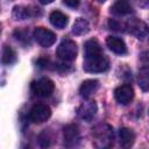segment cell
Segmentation results:
<instances>
[{
    "label": "cell",
    "mask_w": 149,
    "mask_h": 149,
    "mask_svg": "<svg viewBox=\"0 0 149 149\" xmlns=\"http://www.w3.org/2000/svg\"><path fill=\"white\" fill-rule=\"evenodd\" d=\"M114 142V133L108 123H99L92 129V144L95 149H111Z\"/></svg>",
    "instance_id": "6da1fadb"
},
{
    "label": "cell",
    "mask_w": 149,
    "mask_h": 149,
    "mask_svg": "<svg viewBox=\"0 0 149 149\" xmlns=\"http://www.w3.org/2000/svg\"><path fill=\"white\" fill-rule=\"evenodd\" d=\"M108 68H109V62H108V58L104 55V52L99 55L85 57L83 63V69L86 72H91V73L104 72Z\"/></svg>",
    "instance_id": "7a4b0ae2"
},
{
    "label": "cell",
    "mask_w": 149,
    "mask_h": 149,
    "mask_svg": "<svg viewBox=\"0 0 149 149\" xmlns=\"http://www.w3.org/2000/svg\"><path fill=\"white\" fill-rule=\"evenodd\" d=\"M57 56L63 59V61H73L76 57H77V54H78V47L74 41L72 40H63L58 48H57V51H56Z\"/></svg>",
    "instance_id": "3957f363"
},
{
    "label": "cell",
    "mask_w": 149,
    "mask_h": 149,
    "mask_svg": "<svg viewBox=\"0 0 149 149\" xmlns=\"http://www.w3.org/2000/svg\"><path fill=\"white\" fill-rule=\"evenodd\" d=\"M31 90L36 95L47 98L52 94V92L55 90V84L51 79L43 77V78H40L38 80H34L31 83Z\"/></svg>",
    "instance_id": "277c9868"
},
{
    "label": "cell",
    "mask_w": 149,
    "mask_h": 149,
    "mask_svg": "<svg viewBox=\"0 0 149 149\" xmlns=\"http://www.w3.org/2000/svg\"><path fill=\"white\" fill-rule=\"evenodd\" d=\"M33 37L43 48H49L56 42V34L44 27L35 28V30L33 33Z\"/></svg>",
    "instance_id": "5b68a950"
},
{
    "label": "cell",
    "mask_w": 149,
    "mask_h": 149,
    "mask_svg": "<svg viewBox=\"0 0 149 149\" xmlns=\"http://www.w3.org/2000/svg\"><path fill=\"white\" fill-rule=\"evenodd\" d=\"M51 116V109L44 104H36L29 111V119L34 123H43Z\"/></svg>",
    "instance_id": "8992f818"
},
{
    "label": "cell",
    "mask_w": 149,
    "mask_h": 149,
    "mask_svg": "<svg viewBox=\"0 0 149 149\" xmlns=\"http://www.w3.org/2000/svg\"><path fill=\"white\" fill-rule=\"evenodd\" d=\"M125 30H128L130 34L135 35L139 40H144L148 36V27L147 24L136 17L129 19L125 24Z\"/></svg>",
    "instance_id": "52a82bcc"
},
{
    "label": "cell",
    "mask_w": 149,
    "mask_h": 149,
    "mask_svg": "<svg viewBox=\"0 0 149 149\" xmlns=\"http://www.w3.org/2000/svg\"><path fill=\"white\" fill-rule=\"evenodd\" d=\"M80 139V133L79 128L74 123H69L63 128V140H64V146L65 147H74Z\"/></svg>",
    "instance_id": "ba28073f"
},
{
    "label": "cell",
    "mask_w": 149,
    "mask_h": 149,
    "mask_svg": "<svg viewBox=\"0 0 149 149\" xmlns=\"http://www.w3.org/2000/svg\"><path fill=\"white\" fill-rule=\"evenodd\" d=\"M97 112H98V106H97L95 101H93V100H87V101L81 102L77 109L78 116L81 120L87 121V122L93 120Z\"/></svg>",
    "instance_id": "9c48e42d"
},
{
    "label": "cell",
    "mask_w": 149,
    "mask_h": 149,
    "mask_svg": "<svg viewBox=\"0 0 149 149\" xmlns=\"http://www.w3.org/2000/svg\"><path fill=\"white\" fill-rule=\"evenodd\" d=\"M114 97L120 105H128L134 98V90L129 84L120 85L119 87L115 88Z\"/></svg>",
    "instance_id": "30bf717a"
},
{
    "label": "cell",
    "mask_w": 149,
    "mask_h": 149,
    "mask_svg": "<svg viewBox=\"0 0 149 149\" xmlns=\"http://www.w3.org/2000/svg\"><path fill=\"white\" fill-rule=\"evenodd\" d=\"M135 142V133L126 127L119 129V143L121 149H130Z\"/></svg>",
    "instance_id": "8fae6325"
},
{
    "label": "cell",
    "mask_w": 149,
    "mask_h": 149,
    "mask_svg": "<svg viewBox=\"0 0 149 149\" xmlns=\"http://www.w3.org/2000/svg\"><path fill=\"white\" fill-rule=\"evenodd\" d=\"M106 44H107L108 49L116 55H125L127 52V45L121 37L108 36L106 38Z\"/></svg>",
    "instance_id": "7c38bea8"
},
{
    "label": "cell",
    "mask_w": 149,
    "mask_h": 149,
    "mask_svg": "<svg viewBox=\"0 0 149 149\" xmlns=\"http://www.w3.org/2000/svg\"><path fill=\"white\" fill-rule=\"evenodd\" d=\"M98 88H99V81L97 79H86L81 83V85L79 87V93L83 98L87 99L93 93H95V91Z\"/></svg>",
    "instance_id": "4fadbf2b"
},
{
    "label": "cell",
    "mask_w": 149,
    "mask_h": 149,
    "mask_svg": "<svg viewBox=\"0 0 149 149\" xmlns=\"http://www.w3.org/2000/svg\"><path fill=\"white\" fill-rule=\"evenodd\" d=\"M132 12H133V7H132V5L128 1L119 0V1H115L111 6V13L114 14V15L122 16V15L130 14Z\"/></svg>",
    "instance_id": "5bb4252c"
},
{
    "label": "cell",
    "mask_w": 149,
    "mask_h": 149,
    "mask_svg": "<svg viewBox=\"0 0 149 149\" xmlns=\"http://www.w3.org/2000/svg\"><path fill=\"white\" fill-rule=\"evenodd\" d=\"M49 20H50V23L54 27L58 28V29L65 28L66 24H68V22H69L68 16L64 13H62L61 10H54V12H51V14L49 16Z\"/></svg>",
    "instance_id": "9a60e30c"
},
{
    "label": "cell",
    "mask_w": 149,
    "mask_h": 149,
    "mask_svg": "<svg viewBox=\"0 0 149 149\" xmlns=\"http://www.w3.org/2000/svg\"><path fill=\"white\" fill-rule=\"evenodd\" d=\"M101 47L98 43L97 40H88L85 42L84 44V55L85 57H90V56H94V55H99L101 54Z\"/></svg>",
    "instance_id": "2e32d148"
},
{
    "label": "cell",
    "mask_w": 149,
    "mask_h": 149,
    "mask_svg": "<svg viewBox=\"0 0 149 149\" xmlns=\"http://www.w3.org/2000/svg\"><path fill=\"white\" fill-rule=\"evenodd\" d=\"M88 30H90V24L87 20L84 17H78L72 26V33L74 35H84L88 33Z\"/></svg>",
    "instance_id": "e0dca14e"
},
{
    "label": "cell",
    "mask_w": 149,
    "mask_h": 149,
    "mask_svg": "<svg viewBox=\"0 0 149 149\" xmlns=\"http://www.w3.org/2000/svg\"><path fill=\"white\" fill-rule=\"evenodd\" d=\"M1 62L6 65H10L16 62V52L9 45H3L1 52Z\"/></svg>",
    "instance_id": "ac0fdd59"
},
{
    "label": "cell",
    "mask_w": 149,
    "mask_h": 149,
    "mask_svg": "<svg viewBox=\"0 0 149 149\" xmlns=\"http://www.w3.org/2000/svg\"><path fill=\"white\" fill-rule=\"evenodd\" d=\"M33 10L34 9H30V7H27V6H15L13 14L16 20H24V19H28L35 15Z\"/></svg>",
    "instance_id": "d6986e66"
},
{
    "label": "cell",
    "mask_w": 149,
    "mask_h": 149,
    "mask_svg": "<svg viewBox=\"0 0 149 149\" xmlns=\"http://www.w3.org/2000/svg\"><path fill=\"white\" fill-rule=\"evenodd\" d=\"M38 146L41 149H48L51 144H52V135L49 130H43L40 135H38Z\"/></svg>",
    "instance_id": "ffe728a7"
},
{
    "label": "cell",
    "mask_w": 149,
    "mask_h": 149,
    "mask_svg": "<svg viewBox=\"0 0 149 149\" xmlns=\"http://www.w3.org/2000/svg\"><path fill=\"white\" fill-rule=\"evenodd\" d=\"M139 85L143 91H148L149 79H148V68L144 65L139 73Z\"/></svg>",
    "instance_id": "44dd1931"
},
{
    "label": "cell",
    "mask_w": 149,
    "mask_h": 149,
    "mask_svg": "<svg viewBox=\"0 0 149 149\" xmlns=\"http://www.w3.org/2000/svg\"><path fill=\"white\" fill-rule=\"evenodd\" d=\"M108 27L113 30H116V31H125V24H122L121 22H119L114 19L108 20Z\"/></svg>",
    "instance_id": "7402d4cb"
},
{
    "label": "cell",
    "mask_w": 149,
    "mask_h": 149,
    "mask_svg": "<svg viewBox=\"0 0 149 149\" xmlns=\"http://www.w3.org/2000/svg\"><path fill=\"white\" fill-rule=\"evenodd\" d=\"M14 36L16 37L17 41H26V42H29V38H28V31H27V30L16 29V30L14 31Z\"/></svg>",
    "instance_id": "603a6c76"
},
{
    "label": "cell",
    "mask_w": 149,
    "mask_h": 149,
    "mask_svg": "<svg viewBox=\"0 0 149 149\" xmlns=\"http://www.w3.org/2000/svg\"><path fill=\"white\" fill-rule=\"evenodd\" d=\"M36 64H37L38 68L45 69V68L48 66V64H49V61H48V58H40V59H37Z\"/></svg>",
    "instance_id": "cb8c5ba5"
},
{
    "label": "cell",
    "mask_w": 149,
    "mask_h": 149,
    "mask_svg": "<svg viewBox=\"0 0 149 149\" xmlns=\"http://www.w3.org/2000/svg\"><path fill=\"white\" fill-rule=\"evenodd\" d=\"M63 3H64L65 6H68V7L74 8V7H77V6L79 5V1H77V0H76V1H74V0H73V1H68V0H64V1H63Z\"/></svg>",
    "instance_id": "d4e9b609"
},
{
    "label": "cell",
    "mask_w": 149,
    "mask_h": 149,
    "mask_svg": "<svg viewBox=\"0 0 149 149\" xmlns=\"http://www.w3.org/2000/svg\"><path fill=\"white\" fill-rule=\"evenodd\" d=\"M23 149H30V147H28V146H26V147H24Z\"/></svg>",
    "instance_id": "484cf974"
},
{
    "label": "cell",
    "mask_w": 149,
    "mask_h": 149,
    "mask_svg": "<svg viewBox=\"0 0 149 149\" xmlns=\"http://www.w3.org/2000/svg\"><path fill=\"white\" fill-rule=\"evenodd\" d=\"M0 33H1V24H0Z\"/></svg>",
    "instance_id": "4316f807"
}]
</instances>
